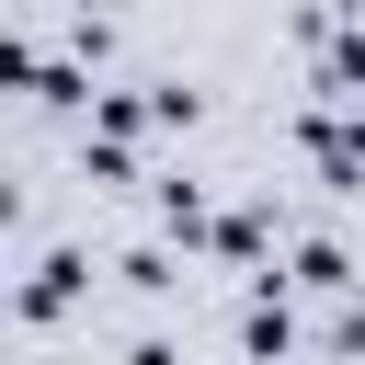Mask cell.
<instances>
[{
    "label": "cell",
    "instance_id": "1",
    "mask_svg": "<svg viewBox=\"0 0 365 365\" xmlns=\"http://www.w3.org/2000/svg\"><path fill=\"white\" fill-rule=\"evenodd\" d=\"M80 285H91V251H34V262H23V297H11V308H23V331L68 319V308H80Z\"/></svg>",
    "mask_w": 365,
    "mask_h": 365
},
{
    "label": "cell",
    "instance_id": "2",
    "mask_svg": "<svg viewBox=\"0 0 365 365\" xmlns=\"http://www.w3.org/2000/svg\"><path fill=\"white\" fill-rule=\"evenodd\" d=\"M240 354H251V365H285V354H297V308L274 297V274H251V308H240Z\"/></svg>",
    "mask_w": 365,
    "mask_h": 365
},
{
    "label": "cell",
    "instance_id": "3",
    "mask_svg": "<svg viewBox=\"0 0 365 365\" xmlns=\"http://www.w3.org/2000/svg\"><path fill=\"white\" fill-rule=\"evenodd\" d=\"M262 251H274V205H228L217 240H205V262H240V274H251Z\"/></svg>",
    "mask_w": 365,
    "mask_h": 365
},
{
    "label": "cell",
    "instance_id": "4",
    "mask_svg": "<svg viewBox=\"0 0 365 365\" xmlns=\"http://www.w3.org/2000/svg\"><path fill=\"white\" fill-rule=\"evenodd\" d=\"M148 205H160V228H171L182 251H205V240H217V217H205V194H194V182H148Z\"/></svg>",
    "mask_w": 365,
    "mask_h": 365
},
{
    "label": "cell",
    "instance_id": "5",
    "mask_svg": "<svg viewBox=\"0 0 365 365\" xmlns=\"http://www.w3.org/2000/svg\"><path fill=\"white\" fill-rule=\"evenodd\" d=\"M319 91H331V103H365V23H342V34H331V57H319Z\"/></svg>",
    "mask_w": 365,
    "mask_h": 365
},
{
    "label": "cell",
    "instance_id": "6",
    "mask_svg": "<svg viewBox=\"0 0 365 365\" xmlns=\"http://www.w3.org/2000/svg\"><path fill=\"white\" fill-rule=\"evenodd\" d=\"M297 285H308V297H342V285H354V251H342V240H297Z\"/></svg>",
    "mask_w": 365,
    "mask_h": 365
},
{
    "label": "cell",
    "instance_id": "7",
    "mask_svg": "<svg viewBox=\"0 0 365 365\" xmlns=\"http://www.w3.org/2000/svg\"><path fill=\"white\" fill-rule=\"evenodd\" d=\"M342 137H354V171H365V103H354V114H342Z\"/></svg>",
    "mask_w": 365,
    "mask_h": 365
}]
</instances>
